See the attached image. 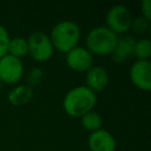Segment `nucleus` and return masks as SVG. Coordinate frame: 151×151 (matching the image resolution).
I'll list each match as a JSON object with an SVG mask.
<instances>
[{
    "mask_svg": "<svg viewBox=\"0 0 151 151\" xmlns=\"http://www.w3.org/2000/svg\"><path fill=\"white\" fill-rule=\"evenodd\" d=\"M97 96L86 86H77L67 92L64 98V110L71 117H83L93 110Z\"/></svg>",
    "mask_w": 151,
    "mask_h": 151,
    "instance_id": "f257e3e1",
    "label": "nucleus"
},
{
    "mask_svg": "<svg viewBox=\"0 0 151 151\" xmlns=\"http://www.w3.org/2000/svg\"><path fill=\"white\" fill-rule=\"evenodd\" d=\"M80 38V29L78 25L73 21H60L57 24L51 32V42L53 48L55 47L58 51L67 53L72 48H74Z\"/></svg>",
    "mask_w": 151,
    "mask_h": 151,
    "instance_id": "f03ea898",
    "label": "nucleus"
},
{
    "mask_svg": "<svg viewBox=\"0 0 151 151\" xmlns=\"http://www.w3.org/2000/svg\"><path fill=\"white\" fill-rule=\"evenodd\" d=\"M118 35L104 26H99L90 31L86 38L87 51L93 55L111 54L116 47Z\"/></svg>",
    "mask_w": 151,
    "mask_h": 151,
    "instance_id": "7ed1b4c3",
    "label": "nucleus"
},
{
    "mask_svg": "<svg viewBox=\"0 0 151 151\" xmlns=\"http://www.w3.org/2000/svg\"><path fill=\"white\" fill-rule=\"evenodd\" d=\"M29 55L39 63L48 60L53 54V45L47 34L42 32H34L27 40Z\"/></svg>",
    "mask_w": 151,
    "mask_h": 151,
    "instance_id": "20e7f679",
    "label": "nucleus"
},
{
    "mask_svg": "<svg viewBox=\"0 0 151 151\" xmlns=\"http://www.w3.org/2000/svg\"><path fill=\"white\" fill-rule=\"evenodd\" d=\"M107 28L116 34H123L131 28L132 15L130 11L122 5L113 6L106 17Z\"/></svg>",
    "mask_w": 151,
    "mask_h": 151,
    "instance_id": "39448f33",
    "label": "nucleus"
},
{
    "mask_svg": "<svg viewBox=\"0 0 151 151\" xmlns=\"http://www.w3.org/2000/svg\"><path fill=\"white\" fill-rule=\"evenodd\" d=\"M24 73V66L20 59L6 54L0 59V80L6 84L18 83Z\"/></svg>",
    "mask_w": 151,
    "mask_h": 151,
    "instance_id": "423d86ee",
    "label": "nucleus"
},
{
    "mask_svg": "<svg viewBox=\"0 0 151 151\" xmlns=\"http://www.w3.org/2000/svg\"><path fill=\"white\" fill-rule=\"evenodd\" d=\"M66 63L73 71L87 72L93 66V55L87 51V48L76 46L67 52Z\"/></svg>",
    "mask_w": 151,
    "mask_h": 151,
    "instance_id": "0eeeda50",
    "label": "nucleus"
},
{
    "mask_svg": "<svg viewBox=\"0 0 151 151\" xmlns=\"http://www.w3.org/2000/svg\"><path fill=\"white\" fill-rule=\"evenodd\" d=\"M130 77L138 88L149 91L151 88V63L149 60H137L130 70Z\"/></svg>",
    "mask_w": 151,
    "mask_h": 151,
    "instance_id": "6e6552de",
    "label": "nucleus"
},
{
    "mask_svg": "<svg viewBox=\"0 0 151 151\" xmlns=\"http://www.w3.org/2000/svg\"><path fill=\"white\" fill-rule=\"evenodd\" d=\"M134 45H136V39L132 35L118 37L116 47L111 53L113 61L117 64H122L129 60L134 54Z\"/></svg>",
    "mask_w": 151,
    "mask_h": 151,
    "instance_id": "1a4fd4ad",
    "label": "nucleus"
},
{
    "mask_svg": "<svg viewBox=\"0 0 151 151\" xmlns=\"http://www.w3.org/2000/svg\"><path fill=\"white\" fill-rule=\"evenodd\" d=\"M88 146L91 151H114L116 139L109 131L99 129L91 133Z\"/></svg>",
    "mask_w": 151,
    "mask_h": 151,
    "instance_id": "9d476101",
    "label": "nucleus"
},
{
    "mask_svg": "<svg viewBox=\"0 0 151 151\" xmlns=\"http://www.w3.org/2000/svg\"><path fill=\"white\" fill-rule=\"evenodd\" d=\"M109 83V74L106 70L101 66H92L86 73V84L91 91L99 92L103 91Z\"/></svg>",
    "mask_w": 151,
    "mask_h": 151,
    "instance_id": "9b49d317",
    "label": "nucleus"
},
{
    "mask_svg": "<svg viewBox=\"0 0 151 151\" xmlns=\"http://www.w3.org/2000/svg\"><path fill=\"white\" fill-rule=\"evenodd\" d=\"M32 97H33V90L28 85L17 86L8 93V100L14 106L24 105L28 103L32 99Z\"/></svg>",
    "mask_w": 151,
    "mask_h": 151,
    "instance_id": "f8f14e48",
    "label": "nucleus"
},
{
    "mask_svg": "<svg viewBox=\"0 0 151 151\" xmlns=\"http://www.w3.org/2000/svg\"><path fill=\"white\" fill-rule=\"evenodd\" d=\"M27 53H28V45H27V40L25 38L17 37V38H13L9 40L7 54L20 59L22 57H26Z\"/></svg>",
    "mask_w": 151,
    "mask_h": 151,
    "instance_id": "ddd939ff",
    "label": "nucleus"
},
{
    "mask_svg": "<svg viewBox=\"0 0 151 151\" xmlns=\"http://www.w3.org/2000/svg\"><path fill=\"white\" fill-rule=\"evenodd\" d=\"M81 118V125L87 130V131H97L100 129L101 126V117L99 116L98 112L96 111H90L87 113H85Z\"/></svg>",
    "mask_w": 151,
    "mask_h": 151,
    "instance_id": "4468645a",
    "label": "nucleus"
},
{
    "mask_svg": "<svg viewBox=\"0 0 151 151\" xmlns=\"http://www.w3.org/2000/svg\"><path fill=\"white\" fill-rule=\"evenodd\" d=\"M138 60H149L150 55H151V42L149 39H139L136 40V45H134V54Z\"/></svg>",
    "mask_w": 151,
    "mask_h": 151,
    "instance_id": "2eb2a0df",
    "label": "nucleus"
},
{
    "mask_svg": "<svg viewBox=\"0 0 151 151\" xmlns=\"http://www.w3.org/2000/svg\"><path fill=\"white\" fill-rule=\"evenodd\" d=\"M8 42H9V37L6 31V28L0 25V59L7 54V48H8Z\"/></svg>",
    "mask_w": 151,
    "mask_h": 151,
    "instance_id": "dca6fc26",
    "label": "nucleus"
},
{
    "mask_svg": "<svg viewBox=\"0 0 151 151\" xmlns=\"http://www.w3.org/2000/svg\"><path fill=\"white\" fill-rule=\"evenodd\" d=\"M131 27L132 29L136 32V33H144L146 32V29L149 28V21L146 19H144L143 17H138L136 18L134 20H132V24H131Z\"/></svg>",
    "mask_w": 151,
    "mask_h": 151,
    "instance_id": "f3484780",
    "label": "nucleus"
},
{
    "mask_svg": "<svg viewBox=\"0 0 151 151\" xmlns=\"http://www.w3.org/2000/svg\"><path fill=\"white\" fill-rule=\"evenodd\" d=\"M42 76H44V73H42V71H41V68H33L31 72H29V74H28V78H27V80H28V86H35V85H38V84H40L41 83V80H42Z\"/></svg>",
    "mask_w": 151,
    "mask_h": 151,
    "instance_id": "a211bd4d",
    "label": "nucleus"
},
{
    "mask_svg": "<svg viewBox=\"0 0 151 151\" xmlns=\"http://www.w3.org/2000/svg\"><path fill=\"white\" fill-rule=\"evenodd\" d=\"M142 12H143V18L146 19L147 21L151 20V4L150 0H144L142 2Z\"/></svg>",
    "mask_w": 151,
    "mask_h": 151,
    "instance_id": "6ab92c4d",
    "label": "nucleus"
}]
</instances>
